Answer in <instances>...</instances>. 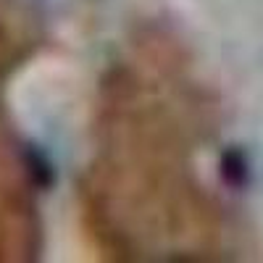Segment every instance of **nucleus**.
I'll return each mask as SVG.
<instances>
[{
	"label": "nucleus",
	"instance_id": "1",
	"mask_svg": "<svg viewBox=\"0 0 263 263\" xmlns=\"http://www.w3.org/2000/svg\"><path fill=\"white\" fill-rule=\"evenodd\" d=\"M250 177V168H248V158L242 150L237 147H229L224 150L221 156V179L229 184V187H242Z\"/></svg>",
	"mask_w": 263,
	"mask_h": 263
}]
</instances>
